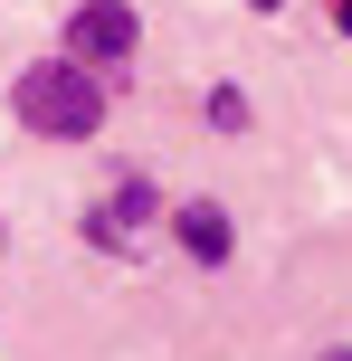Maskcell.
<instances>
[{"mask_svg": "<svg viewBox=\"0 0 352 361\" xmlns=\"http://www.w3.org/2000/svg\"><path fill=\"white\" fill-rule=\"evenodd\" d=\"M133 38H143V29H133L124 0H86V10L67 19V67H86V76H95V67H124Z\"/></svg>", "mask_w": 352, "mask_h": 361, "instance_id": "cell-2", "label": "cell"}, {"mask_svg": "<svg viewBox=\"0 0 352 361\" xmlns=\"http://www.w3.org/2000/svg\"><path fill=\"white\" fill-rule=\"evenodd\" d=\"M248 10H286V0H248Z\"/></svg>", "mask_w": 352, "mask_h": 361, "instance_id": "cell-6", "label": "cell"}, {"mask_svg": "<svg viewBox=\"0 0 352 361\" xmlns=\"http://www.w3.org/2000/svg\"><path fill=\"white\" fill-rule=\"evenodd\" d=\"M19 124L29 133H57V143H86L95 133V114H105V86H95L86 67H67V57H38L29 76H19Z\"/></svg>", "mask_w": 352, "mask_h": 361, "instance_id": "cell-1", "label": "cell"}, {"mask_svg": "<svg viewBox=\"0 0 352 361\" xmlns=\"http://www.w3.org/2000/svg\"><path fill=\"white\" fill-rule=\"evenodd\" d=\"M0 247H10V228H0Z\"/></svg>", "mask_w": 352, "mask_h": 361, "instance_id": "cell-8", "label": "cell"}, {"mask_svg": "<svg viewBox=\"0 0 352 361\" xmlns=\"http://www.w3.org/2000/svg\"><path fill=\"white\" fill-rule=\"evenodd\" d=\"M210 124L238 133V124H248V95H238V86H219V95H210Z\"/></svg>", "mask_w": 352, "mask_h": 361, "instance_id": "cell-4", "label": "cell"}, {"mask_svg": "<svg viewBox=\"0 0 352 361\" xmlns=\"http://www.w3.org/2000/svg\"><path fill=\"white\" fill-rule=\"evenodd\" d=\"M324 361H352V352H324Z\"/></svg>", "mask_w": 352, "mask_h": 361, "instance_id": "cell-7", "label": "cell"}, {"mask_svg": "<svg viewBox=\"0 0 352 361\" xmlns=\"http://www.w3.org/2000/svg\"><path fill=\"white\" fill-rule=\"evenodd\" d=\"M171 238H181L190 267H229V209L219 200H181V209H171Z\"/></svg>", "mask_w": 352, "mask_h": 361, "instance_id": "cell-3", "label": "cell"}, {"mask_svg": "<svg viewBox=\"0 0 352 361\" xmlns=\"http://www.w3.org/2000/svg\"><path fill=\"white\" fill-rule=\"evenodd\" d=\"M334 19H343V38H352V0H334Z\"/></svg>", "mask_w": 352, "mask_h": 361, "instance_id": "cell-5", "label": "cell"}]
</instances>
